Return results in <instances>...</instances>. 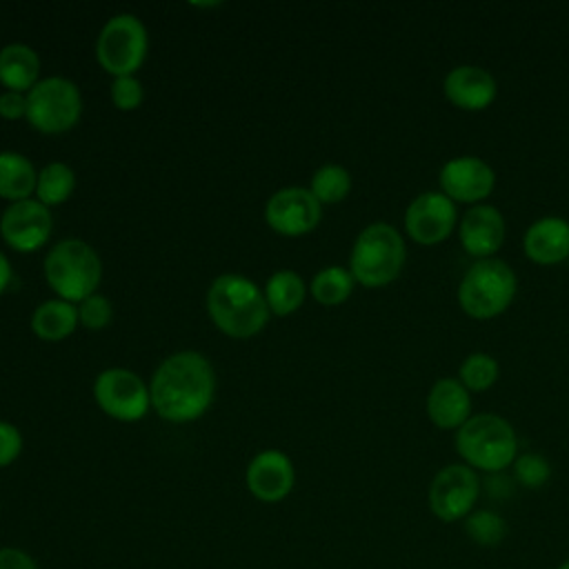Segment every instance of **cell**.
<instances>
[{
	"mask_svg": "<svg viewBox=\"0 0 569 569\" xmlns=\"http://www.w3.org/2000/svg\"><path fill=\"white\" fill-rule=\"evenodd\" d=\"M216 378L209 360L198 351H180L156 369L149 393L158 416L171 422H187L207 411Z\"/></svg>",
	"mask_w": 569,
	"mask_h": 569,
	"instance_id": "1",
	"label": "cell"
},
{
	"mask_svg": "<svg viewBox=\"0 0 569 569\" xmlns=\"http://www.w3.org/2000/svg\"><path fill=\"white\" fill-rule=\"evenodd\" d=\"M207 309L216 327L231 338H249L269 320L264 296L249 278L238 273H224L211 282Z\"/></svg>",
	"mask_w": 569,
	"mask_h": 569,
	"instance_id": "2",
	"label": "cell"
},
{
	"mask_svg": "<svg viewBox=\"0 0 569 569\" xmlns=\"http://www.w3.org/2000/svg\"><path fill=\"white\" fill-rule=\"evenodd\" d=\"M456 451L473 471L500 473L513 465L518 438L502 416L478 413L456 429Z\"/></svg>",
	"mask_w": 569,
	"mask_h": 569,
	"instance_id": "3",
	"label": "cell"
},
{
	"mask_svg": "<svg viewBox=\"0 0 569 569\" xmlns=\"http://www.w3.org/2000/svg\"><path fill=\"white\" fill-rule=\"evenodd\" d=\"M407 260V249L400 231L387 222L365 227L349 256V271L365 287H385L398 278Z\"/></svg>",
	"mask_w": 569,
	"mask_h": 569,
	"instance_id": "4",
	"label": "cell"
},
{
	"mask_svg": "<svg viewBox=\"0 0 569 569\" xmlns=\"http://www.w3.org/2000/svg\"><path fill=\"white\" fill-rule=\"evenodd\" d=\"M518 289L513 269L500 258L473 262L458 284V302L471 318L487 320L502 313Z\"/></svg>",
	"mask_w": 569,
	"mask_h": 569,
	"instance_id": "5",
	"label": "cell"
},
{
	"mask_svg": "<svg viewBox=\"0 0 569 569\" xmlns=\"http://www.w3.org/2000/svg\"><path fill=\"white\" fill-rule=\"evenodd\" d=\"M102 276L98 253L82 240L69 238L58 242L44 258V278L60 300L89 298Z\"/></svg>",
	"mask_w": 569,
	"mask_h": 569,
	"instance_id": "6",
	"label": "cell"
},
{
	"mask_svg": "<svg viewBox=\"0 0 569 569\" xmlns=\"http://www.w3.org/2000/svg\"><path fill=\"white\" fill-rule=\"evenodd\" d=\"M147 56V29L131 16L120 13L107 20L96 42V58L113 78L133 76Z\"/></svg>",
	"mask_w": 569,
	"mask_h": 569,
	"instance_id": "7",
	"label": "cell"
},
{
	"mask_svg": "<svg viewBox=\"0 0 569 569\" xmlns=\"http://www.w3.org/2000/svg\"><path fill=\"white\" fill-rule=\"evenodd\" d=\"M82 111L80 91L67 78H44L27 93V120L42 133L71 129Z\"/></svg>",
	"mask_w": 569,
	"mask_h": 569,
	"instance_id": "8",
	"label": "cell"
},
{
	"mask_svg": "<svg viewBox=\"0 0 569 569\" xmlns=\"http://www.w3.org/2000/svg\"><path fill=\"white\" fill-rule=\"evenodd\" d=\"M480 496V478L478 473L465 465H447L438 469L431 478L427 502L431 513L442 522H458L465 520L478 502Z\"/></svg>",
	"mask_w": 569,
	"mask_h": 569,
	"instance_id": "9",
	"label": "cell"
},
{
	"mask_svg": "<svg viewBox=\"0 0 569 569\" xmlns=\"http://www.w3.org/2000/svg\"><path fill=\"white\" fill-rule=\"evenodd\" d=\"M93 396L107 416L124 422L140 420L151 405V393L140 376L120 367L104 369L96 378Z\"/></svg>",
	"mask_w": 569,
	"mask_h": 569,
	"instance_id": "10",
	"label": "cell"
},
{
	"mask_svg": "<svg viewBox=\"0 0 569 569\" xmlns=\"http://www.w3.org/2000/svg\"><path fill=\"white\" fill-rule=\"evenodd\" d=\"M456 220V202L442 191L418 193L405 211V229L420 244H436L449 238Z\"/></svg>",
	"mask_w": 569,
	"mask_h": 569,
	"instance_id": "11",
	"label": "cell"
},
{
	"mask_svg": "<svg viewBox=\"0 0 569 569\" xmlns=\"http://www.w3.org/2000/svg\"><path fill=\"white\" fill-rule=\"evenodd\" d=\"M320 202L311 189L302 187H287L276 191L264 207L267 224L282 236L309 233L320 222Z\"/></svg>",
	"mask_w": 569,
	"mask_h": 569,
	"instance_id": "12",
	"label": "cell"
},
{
	"mask_svg": "<svg viewBox=\"0 0 569 569\" xmlns=\"http://www.w3.org/2000/svg\"><path fill=\"white\" fill-rule=\"evenodd\" d=\"M0 233L16 251H36L51 233V213L40 200L13 202L0 218Z\"/></svg>",
	"mask_w": 569,
	"mask_h": 569,
	"instance_id": "13",
	"label": "cell"
},
{
	"mask_svg": "<svg viewBox=\"0 0 569 569\" xmlns=\"http://www.w3.org/2000/svg\"><path fill=\"white\" fill-rule=\"evenodd\" d=\"M440 189L453 202L485 200L496 184V173L489 162L478 156H456L440 169Z\"/></svg>",
	"mask_w": 569,
	"mask_h": 569,
	"instance_id": "14",
	"label": "cell"
},
{
	"mask_svg": "<svg viewBox=\"0 0 569 569\" xmlns=\"http://www.w3.org/2000/svg\"><path fill=\"white\" fill-rule=\"evenodd\" d=\"M293 482V462L278 449L260 451L247 467V489L260 502H280L291 493Z\"/></svg>",
	"mask_w": 569,
	"mask_h": 569,
	"instance_id": "15",
	"label": "cell"
},
{
	"mask_svg": "<svg viewBox=\"0 0 569 569\" xmlns=\"http://www.w3.org/2000/svg\"><path fill=\"white\" fill-rule=\"evenodd\" d=\"M458 236L467 253L476 256L478 260L493 258L505 240V218L491 204H473L465 211L458 224Z\"/></svg>",
	"mask_w": 569,
	"mask_h": 569,
	"instance_id": "16",
	"label": "cell"
},
{
	"mask_svg": "<svg viewBox=\"0 0 569 569\" xmlns=\"http://www.w3.org/2000/svg\"><path fill=\"white\" fill-rule=\"evenodd\" d=\"M442 89H445V96L456 107L467 109V111L487 109L498 96L496 78L478 64H458V67H453L445 76Z\"/></svg>",
	"mask_w": 569,
	"mask_h": 569,
	"instance_id": "17",
	"label": "cell"
},
{
	"mask_svg": "<svg viewBox=\"0 0 569 569\" xmlns=\"http://www.w3.org/2000/svg\"><path fill=\"white\" fill-rule=\"evenodd\" d=\"M522 249L538 264H556L569 258V220L560 216H542L533 220L525 236Z\"/></svg>",
	"mask_w": 569,
	"mask_h": 569,
	"instance_id": "18",
	"label": "cell"
},
{
	"mask_svg": "<svg viewBox=\"0 0 569 569\" xmlns=\"http://www.w3.org/2000/svg\"><path fill=\"white\" fill-rule=\"evenodd\" d=\"M469 389L458 378H440L427 396V416L440 429H460L471 416Z\"/></svg>",
	"mask_w": 569,
	"mask_h": 569,
	"instance_id": "19",
	"label": "cell"
},
{
	"mask_svg": "<svg viewBox=\"0 0 569 569\" xmlns=\"http://www.w3.org/2000/svg\"><path fill=\"white\" fill-rule=\"evenodd\" d=\"M40 60L27 44H7L0 51V82L9 91H31L38 84Z\"/></svg>",
	"mask_w": 569,
	"mask_h": 569,
	"instance_id": "20",
	"label": "cell"
},
{
	"mask_svg": "<svg viewBox=\"0 0 569 569\" xmlns=\"http://www.w3.org/2000/svg\"><path fill=\"white\" fill-rule=\"evenodd\" d=\"M38 173L29 158L16 151L0 153V198L20 202L36 191Z\"/></svg>",
	"mask_w": 569,
	"mask_h": 569,
	"instance_id": "21",
	"label": "cell"
},
{
	"mask_svg": "<svg viewBox=\"0 0 569 569\" xmlns=\"http://www.w3.org/2000/svg\"><path fill=\"white\" fill-rule=\"evenodd\" d=\"M78 325V309L67 300H47L31 316V329L42 340H62L73 333Z\"/></svg>",
	"mask_w": 569,
	"mask_h": 569,
	"instance_id": "22",
	"label": "cell"
},
{
	"mask_svg": "<svg viewBox=\"0 0 569 569\" xmlns=\"http://www.w3.org/2000/svg\"><path fill=\"white\" fill-rule=\"evenodd\" d=\"M264 300L269 311H273L276 316H287L291 311H296L302 300H305V282L296 271H276L269 280H267V291H264Z\"/></svg>",
	"mask_w": 569,
	"mask_h": 569,
	"instance_id": "23",
	"label": "cell"
},
{
	"mask_svg": "<svg viewBox=\"0 0 569 569\" xmlns=\"http://www.w3.org/2000/svg\"><path fill=\"white\" fill-rule=\"evenodd\" d=\"M76 187V176L64 162H49L36 182V196L44 207L64 202Z\"/></svg>",
	"mask_w": 569,
	"mask_h": 569,
	"instance_id": "24",
	"label": "cell"
},
{
	"mask_svg": "<svg viewBox=\"0 0 569 569\" xmlns=\"http://www.w3.org/2000/svg\"><path fill=\"white\" fill-rule=\"evenodd\" d=\"M465 533L478 547H498L507 536V520L491 509H473L465 518Z\"/></svg>",
	"mask_w": 569,
	"mask_h": 569,
	"instance_id": "25",
	"label": "cell"
},
{
	"mask_svg": "<svg viewBox=\"0 0 569 569\" xmlns=\"http://www.w3.org/2000/svg\"><path fill=\"white\" fill-rule=\"evenodd\" d=\"M353 276L351 271L342 269V267H325L322 271L316 273L313 282H311V293L320 305H340L345 302L351 291H353Z\"/></svg>",
	"mask_w": 569,
	"mask_h": 569,
	"instance_id": "26",
	"label": "cell"
},
{
	"mask_svg": "<svg viewBox=\"0 0 569 569\" xmlns=\"http://www.w3.org/2000/svg\"><path fill=\"white\" fill-rule=\"evenodd\" d=\"M500 376L498 360L485 351H473L469 353L458 369V380L469 389V391H485L489 389Z\"/></svg>",
	"mask_w": 569,
	"mask_h": 569,
	"instance_id": "27",
	"label": "cell"
},
{
	"mask_svg": "<svg viewBox=\"0 0 569 569\" xmlns=\"http://www.w3.org/2000/svg\"><path fill=\"white\" fill-rule=\"evenodd\" d=\"M351 189V176L340 164H322L311 178V193L322 202H340Z\"/></svg>",
	"mask_w": 569,
	"mask_h": 569,
	"instance_id": "28",
	"label": "cell"
},
{
	"mask_svg": "<svg viewBox=\"0 0 569 569\" xmlns=\"http://www.w3.org/2000/svg\"><path fill=\"white\" fill-rule=\"evenodd\" d=\"M513 478L527 489H540L551 478V465L542 453H522L513 460Z\"/></svg>",
	"mask_w": 569,
	"mask_h": 569,
	"instance_id": "29",
	"label": "cell"
},
{
	"mask_svg": "<svg viewBox=\"0 0 569 569\" xmlns=\"http://www.w3.org/2000/svg\"><path fill=\"white\" fill-rule=\"evenodd\" d=\"M78 320L87 329H102L111 320V305H109V300L104 296L91 293L89 298H84L80 302Z\"/></svg>",
	"mask_w": 569,
	"mask_h": 569,
	"instance_id": "30",
	"label": "cell"
},
{
	"mask_svg": "<svg viewBox=\"0 0 569 569\" xmlns=\"http://www.w3.org/2000/svg\"><path fill=\"white\" fill-rule=\"evenodd\" d=\"M111 102L120 111H131L142 102V84L133 76H120L111 82Z\"/></svg>",
	"mask_w": 569,
	"mask_h": 569,
	"instance_id": "31",
	"label": "cell"
},
{
	"mask_svg": "<svg viewBox=\"0 0 569 569\" xmlns=\"http://www.w3.org/2000/svg\"><path fill=\"white\" fill-rule=\"evenodd\" d=\"M22 451V436L20 431L11 425L0 420V467L11 465Z\"/></svg>",
	"mask_w": 569,
	"mask_h": 569,
	"instance_id": "32",
	"label": "cell"
},
{
	"mask_svg": "<svg viewBox=\"0 0 569 569\" xmlns=\"http://www.w3.org/2000/svg\"><path fill=\"white\" fill-rule=\"evenodd\" d=\"M0 569H38V562L20 547H0Z\"/></svg>",
	"mask_w": 569,
	"mask_h": 569,
	"instance_id": "33",
	"label": "cell"
},
{
	"mask_svg": "<svg viewBox=\"0 0 569 569\" xmlns=\"http://www.w3.org/2000/svg\"><path fill=\"white\" fill-rule=\"evenodd\" d=\"M0 116L7 120H18L27 116V96L18 91H4L0 96Z\"/></svg>",
	"mask_w": 569,
	"mask_h": 569,
	"instance_id": "34",
	"label": "cell"
},
{
	"mask_svg": "<svg viewBox=\"0 0 569 569\" xmlns=\"http://www.w3.org/2000/svg\"><path fill=\"white\" fill-rule=\"evenodd\" d=\"M9 280H11V267H9V260L4 258V253H0V293L4 291Z\"/></svg>",
	"mask_w": 569,
	"mask_h": 569,
	"instance_id": "35",
	"label": "cell"
},
{
	"mask_svg": "<svg viewBox=\"0 0 569 569\" xmlns=\"http://www.w3.org/2000/svg\"><path fill=\"white\" fill-rule=\"evenodd\" d=\"M558 569H569V558H567V560H562V562L558 565Z\"/></svg>",
	"mask_w": 569,
	"mask_h": 569,
	"instance_id": "36",
	"label": "cell"
}]
</instances>
